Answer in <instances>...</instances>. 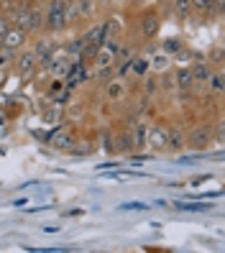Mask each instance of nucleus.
I'll return each instance as SVG.
<instances>
[{
    "instance_id": "nucleus-21",
    "label": "nucleus",
    "mask_w": 225,
    "mask_h": 253,
    "mask_svg": "<svg viewBox=\"0 0 225 253\" xmlns=\"http://www.w3.org/2000/svg\"><path fill=\"white\" fill-rule=\"evenodd\" d=\"M223 80H225V77H223V72H215V74H210L207 84H210V90H213L215 95H220V92H223V84H225Z\"/></svg>"
},
{
    "instance_id": "nucleus-8",
    "label": "nucleus",
    "mask_w": 225,
    "mask_h": 253,
    "mask_svg": "<svg viewBox=\"0 0 225 253\" xmlns=\"http://www.w3.org/2000/svg\"><path fill=\"white\" fill-rule=\"evenodd\" d=\"M141 34L146 39H154L159 34V18L154 16V13H146V16L141 18Z\"/></svg>"
},
{
    "instance_id": "nucleus-18",
    "label": "nucleus",
    "mask_w": 225,
    "mask_h": 253,
    "mask_svg": "<svg viewBox=\"0 0 225 253\" xmlns=\"http://www.w3.org/2000/svg\"><path fill=\"white\" fill-rule=\"evenodd\" d=\"M16 26L23 28V31H28V28H31V10H28V8H21V10L16 13Z\"/></svg>"
},
{
    "instance_id": "nucleus-11",
    "label": "nucleus",
    "mask_w": 225,
    "mask_h": 253,
    "mask_svg": "<svg viewBox=\"0 0 225 253\" xmlns=\"http://www.w3.org/2000/svg\"><path fill=\"white\" fill-rule=\"evenodd\" d=\"M105 92H108V100H113V102L123 100L126 97V82L123 80H110L108 87H105Z\"/></svg>"
},
{
    "instance_id": "nucleus-16",
    "label": "nucleus",
    "mask_w": 225,
    "mask_h": 253,
    "mask_svg": "<svg viewBox=\"0 0 225 253\" xmlns=\"http://www.w3.org/2000/svg\"><path fill=\"white\" fill-rule=\"evenodd\" d=\"M148 67H151V62H148L146 56H133V62H131V69L138 74V77H143V74L148 72Z\"/></svg>"
},
{
    "instance_id": "nucleus-28",
    "label": "nucleus",
    "mask_w": 225,
    "mask_h": 253,
    "mask_svg": "<svg viewBox=\"0 0 225 253\" xmlns=\"http://www.w3.org/2000/svg\"><path fill=\"white\" fill-rule=\"evenodd\" d=\"M161 87H164V90H174V77H172V74H164V77H161Z\"/></svg>"
},
{
    "instance_id": "nucleus-33",
    "label": "nucleus",
    "mask_w": 225,
    "mask_h": 253,
    "mask_svg": "<svg viewBox=\"0 0 225 253\" xmlns=\"http://www.w3.org/2000/svg\"><path fill=\"white\" fill-rule=\"evenodd\" d=\"M0 46H3V36H0Z\"/></svg>"
},
{
    "instance_id": "nucleus-9",
    "label": "nucleus",
    "mask_w": 225,
    "mask_h": 253,
    "mask_svg": "<svg viewBox=\"0 0 225 253\" xmlns=\"http://www.w3.org/2000/svg\"><path fill=\"white\" fill-rule=\"evenodd\" d=\"M184 148V133L179 128H169L167 133V151H182Z\"/></svg>"
},
{
    "instance_id": "nucleus-20",
    "label": "nucleus",
    "mask_w": 225,
    "mask_h": 253,
    "mask_svg": "<svg viewBox=\"0 0 225 253\" xmlns=\"http://www.w3.org/2000/svg\"><path fill=\"white\" fill-rule=\"evenodd\" d=\"M74 5H77V16H92L95 10V0H74Z\"/></svg>"
},
{
    "instance_id": "nucleus-25",
    "label": "nucleus",
    "mask_w": 225,
    "mask_h": 253,
    "mask_svg": "<svg viewBox=\"0 0 225 253\" xmlns=\"http://www.w3.org/2000/svg\"><path fill=\"white\" fill-rule=\"evenodd\" d=\"M102 148H105V151H108V154H113V151H115V143H113V136H110L108 130L102 133Z\"/></svg>"
},
{
    "instance_id": "nucleus-15",
    "label": "nucleus",
    "mask_w": 225,
    "mask_h": 253,
    "mask_svg": "<svg viewBox=\"0 0 225 253\" xmlns=\"http://www.w3.org/2000/svg\"><path fill=\"white\" fill-rule=\"evenodd\" d=\"M174 207H177V210H184V212H210V210H213V205H210V202H202V205H192V202H177Z\"/></svg>"
},
{
    "instance_id": "nucleus-1",
    "label": "nucleus",
    "mask_w": 225,
    "mask_h": 253,
    "mask_svg": "<svg viewBox=\"0 0 225 253\" xmlns=\"http://www.w3.org/2000/svg\"><path fill=\"white\" fill-rule=\"evenodd\" d=\"M67 26V0H51L46 13V28L49 31H62Z\"/></svg>"
},
{
    "instance_id": "nucleus-4",
    "label": "nucleus",
    "mask_w": 225,
    "mask_h": 253,
    "mask_svg": "<svg viewBox=\"0 0 225 253\" xmlns=\"http://www.w3.org/2000/svg\"><path fill=\"white\" fill-rule=\"evenodd\" d=\"M167 128L164 126H154L148 128V136H146V146H151L154 151H167Z\"/></svg>"
},
{
    "instance_id": "nucleus-12",
    "label": "nucleus",
    "mask_w": 225,
    "mask_h": 253,
    "mask_svg": "<svg viewBox=\"0 0 225 253\" xmlns=\"http://www.w3.org/2000/svg\"><path fill=\"white\" fill-rule=\"evenodd\" d=\"M192 80L194 82H200V84H207V80H210V74H213V69H210V64H205L202 59H197V64H194L192 69Z\"/></svg>"
},
{
    "instance_id": "nucleus-31",
    "label": "nucleus",
    "mask_w": 225,
    "mask_h": 253,
    "mask_svg": "<svg viewBox=\"0 0 225 253\" xmlns=\"http://www.w3.org/2000/svg\"><path fill=\"white\" fill-rule=\"evenodd\" d=\"M110 167H115V161H105V164H100V167H97V169L102 171V169H110Z\"/></svg>"
},
{
    "instance_id": "nucleus-19",
    "label": "nucleus",
    "mask_w": 225,
    "mask_h": 253,
    "mask_svg": "<svg viewBox=\"0 0 225 253\" xmlns=\"http://www.w3.org/2000/svg\"><path fill=\"white\" fill-rule=\"evenodd\" d=\"M189 10H192V3H189V0H174V13H177L179 21H184V18L189 16Z\"/></svg>"
},
{
    "instance_id": "nucleus-7",
    "label": "nucleus",
    "mask_w": 225,
    "mask_h": 253,
    "mask_svg": "<svg viewBox=\"0 0 225 253\" xmlns=\"http://www.w3.org/2000/svg\"><path fill=\"white\" fill-rule=\"evenodd\" d=\"M67 90H74V87H77V84H82L85 80H87V69H85V64L82 62H74L72 64V69L67 72Z\"/></svg>"
},
{
    "instance_id": "nucleus-30",
    "label": "nucleus",
    "mask_w": 225,
    "mask_h": 253,
    "mask_svg": "<svg viewBox=\"0 0 225 253\" xmlns=\"http://www.w3.org/2000/svg\"><path fill=\"white\" fill-rule=\"evenodd\" d=\"M189 56H192L189 51H182V49H179V51H177V62H179V64H187Z\"/></svg>"
},
{
    "instance_id": "nucleus-10",
    "label": "nucleus",
    "mask_w": 225,
    "mask_h": 253,
    "mask_svg": "<svg viewBox=\"0 0 225 253\" xmlns=\"http://www.w3.org/2000/svg\"><path fill=\"white\" fill-rule=\"evenodd\" d=\"M51 143H54V148H59V151H72L74 148V138L69 136V133H64V130L51 133Z\"/></svg>"
},
{
    "instance_id": "nucleus-3",
    "label": "nucleus",
    "mask_w": 225,
    "mask_h": 253,
    "mask_svg": "<svg viewBox=\"0 0 225 253\" xmlns=\"http://www.w3.org/2000/svg\"><path fill=\"white\" fill-rule=\"evenodd\" d=\"M210 143H213V130H210L207 126L194 128L189 133V138H184V146L194 148V151H205V148H210Z\"/></svg>"
},
{
    "instance_id": "nucleus-26",
    "label": "nucleus",
    "mask_w": 225,
    "mask_h": 253,
    "mask_svg": "<svg viewBox=\"0 0 225 253\" xmlns=\"http://www.w3.org/2000/svg\"><path fill=\"white\" fill-rule=\"evenodd\" d=\"M179 49H182L179 41H164V54H177Z\"/></svg>"
},
{
    "instance_id": "nucleus-17",
    "label": "nucleus",
    "mask_w": 225,
    "mask_h": 253,
    "mask_svg": "<svg viewBox=\"0 0 225 253\" xmlns=\"http://www.w3.org/2000/svg\"><path fill=\"white\" fill-rule=\"evenodd\" d=\"M115 148L118 151H136V146H133V136L131 133H121V136H118V143H115Z\"/></svg>"
},
{
    "instance_id": "nucleus-27",
    "label": "nucleus",
    "mask_w": 225,
    "mask_h": 253,
    "mask_svg": "<svg viewBox=\"0 0 225 253\" xmlns=\"http://www.w3.org/2000/svg\"><path fill=\"white\" fill-rule=\"evenodd\" d=\"M148 205H143V202H126V205H121V210L126 212V210H146Z\"/></svg>"
},
{
    "instance_id": "nucleus-13",
    "label": "nucleus",
    "mask_w": 225,
    "mask_h": 253,
    "mask_svg": "<svg viewBox=\"0 0 225 253\" xmlns=\"http://www.w3.org/2000/svg\"><path fill=\"white\" fill-rule=\"evenodd\" d=\"M131 136H133V146H136V151H138V148H146V136H148V126H146L143 121H138V123H136V130H133Z\"/></svg>"
},
{
    "instance_id": "nucleus-6",
    "label": "nucleus",
    "mask_w": 225,
    "mask_h": 253,
    "mask_svg": "<svg viewBox=\"0 0 225 253\" xmlns=\"http://www.w3.org/2000/svg\"><path fill=\"white\" fill-rule=\"evenodd\" d=\"M23 41H26V31H23V28H8V31L3 34V46L5 49H13V51H16V49H21L23 46Z\"/></svg>"
},
{
    "instance_id": "nucleus-24",
    "label": "nucleus",
    "mask_w": 225,
    "mask_h": 253,
    "mask_svg": "<svg viewBox=\"0 0 225 253\" xmlns=\"http://www.w3.org/2000/svg\"><path fill=\"white\" fill-rule=\"evenodd\" d=\"M154 67L159 69V72H164L169 67V54H159V56H154Z\"/></svg>"
},
{
    "instance_id": "nucleus-2",
    "label": "nucleus",
    "mask_w": 225,
    "mask_h": 253,
    "mask_svg": "<svg viewBox=\"0 0 225 253\" xmlns=\"http://www.w3.org/2000/svg\"><path fill=\"white\" fill-rule=\"evenodd\" d=\"M115 59H118V41H113V39L102 41L97 54H95V67L97 69H110L115 64Z\"/></svg>"
},
{
    "instance_id": "nucleus-22",
    "label": "nucleus",
    "mask_w": 225,
    "mask_h": 253,
    "mask_svg": "<svg viewBox=\"0 0 225 253\" xmlns=\"http://www.w3.org/2000/svg\"><path fill=\"white\" fill-rule=\"evenodd\" d=\"M192 8H197L200 13H210L213 10V0H189Z\"/></svg>"
},
{
    "instance_id": "nucleus-14",
    "label": "nucleus",
    "mask_w": 225,
    "mask_h": 253,
    "mask_svg": "<svg viewBox=\"0 0 225 253\" xmlns=\"http://www.w3.org/2000/svg\"><path fill=\"white\" fill-rule=\"evenodd\" d=\"M174 84L179 87V90H192V84H194L192 72H189V69H179L177 77H174Z\"/></svg>"
},
{
    "instance_id": "nucleus-29",
    "label": "nucleus",
    "mask_w": 225,
    "mask_h": 253,
    "mask_svg": "<svg viewBox=\"0 0 225 253\" xmlns=\"http://www.w3.org/2000/svg\"><path fill=\"white\" fill-rule=\"evenodd\" d=\"M39 26H41V10H31V28H28V31H34Z\"/></svg>"
},
{
    "instance_id": "nucleus-5",
    "label": "nucleus",
    "mask_w": 225,
    "mask_h": 253,
    "mask_svg": "<svg viewBox=\"0 0 225 253\" xmlns=\"http://www.w3.org/2000/svg\"><path fill=\"white\" fill-rule=\"evenodd\" d=\"M36 67H39V62H36V54L34 51H23V56H18V74H21L23 80L34 77Z\"/></svg>"
},
{
    "instance_id": "nucleus-34",
    "label": "nucleus",
    "mask_w": 225,
    "mask_h": 253,
    "mask_svg": "<svg viewBox=\"0 0 225 253\" xmlns=\"http://www.w3.org/2000/svg\"><path fill=\"white\" fill-rule=\"evenodd\" d=\"M100 3H108V0H100Z\"/></svg>"
},
{
    "instance_id": "nucleus-32",
    "label": "nucleus",
    "mask_w": 225,
    "mask_h": 253,
    "mask_svg": "<svg viewBox=\"0 0 225 253\" xmlns=\"http://www.w3.org/2000/svg\"><path fill=\"white\" fill-rule=\"evenodd\" d=\"M215 62L223 64V49H215Z\"/></svg>"
},
{
    "instance_id": "nucleus-23",
    "label": "nucleus",
    "mask_w": 225,
    "mask_h": 253,
    "mask_svg": "<svg viewBox=\"0 0 225 253\" xmlns=\"http://www.w3.org/2000/svg\"><path fill=\"white\" fill-rule=\"evenodd\" d=\"M13 62V49H5V46H0V69L8 67Z\"/></svg>"
}]
</instances>
